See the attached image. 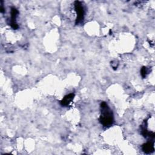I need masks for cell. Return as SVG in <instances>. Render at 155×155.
Wrapping results in <instances>:
<instances>
[{
    "instance_id": "6da1fadb",
    "label": "cell",
    "mask_w": 155,
    "mask_h": 155,
    "mask_svg": "<svg viewBox=\"0 0 155 155\" xmlns=\"http://www.w3.org/2000/svg\"><path fill=\"white\" fill-rule=\"evenodd\" d=\"M101 114L99 118L100 122L105 127H110L113 123V114L107 104L102 102L101 104Z\"/></svg>"
},
{
    "instance_id": "7a4b0ae2",
    "label": "cell",
    "mask_w": 155,
    "mask_h": 155,
    "mask_svg": "<svg viewBox=\"0 0 155 155\" xmlns=\"http://www.w3.org/2000/svg\"><path fill=\"white\" fill-rule=\"evenodd\" d=\"M74 9L77 14V18L76 20V24H78L82 22L84 19V10L82 4L79 1H75L74 2Z\"/></svg>"
},
{
    "instance_id": "3957f363",
    "label": "cell",
    "mask_w": 155,
    "mask_h": 155,
    "mask_svg": "<svg viewBox=\"0 0 155 155\" xmlns=\"http://www.w3.org/2000/svg\"><path fill=\"white\" fill-rule=\"evenodd\" d=\"M18 14V11L17 10V9L15 7H12L11 8V19H10V25L15 30L18 28V25L16 22V18L17 17Z\"/></svg>"
},
{
    "instance_id": "277c9868",
    "label": "cell",
    "mask_w": 155,
    "mask_h": 155,
    "mask_svg": "<svg viewBox=\"0 0 155 155\" xmlns=\"http://www.w3.org/2000/svg\"><path fill=\"white\" fill-rule=\"evenodd\" d=\"M74 97V94L73 93L68 94L64 96V97L60 101V104L62 106H67L73 99Z\"/></svg>"
},
{
    "instance_id": "5b68a950",
    "label": "cell",
    "mask_w": 155,
    "mask_h": 155,
    "mask_svg": "<svg viewBox=\"0 0 155 155\" xmlns=\"http://www.w3.org/2000/svg\"><path fill=\"white\" fill-rule=\"evenodd\" d=\"M142 150L145 153H153L154 150V144L151 142H147L142 145Z\"/></svg>"
},
{
    "instance_id": "8992f818",
    "label": "cell",
    "mask_w": 155,
    "mask_h": 155,
    "mask_svg": "<svg viewBox=\"0 0 155 155\" xmlns=\"http://www.w3.org/2000/svg\"><path fill=\"white\" fill-rule=\"evenodd\" d=\"M140 74L142 76V78H145L147 74H148V70H147V68L146 67H143L141 70H140Z\"/></svg>"
}]
</instances>
